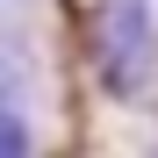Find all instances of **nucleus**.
I'll use <instances>...</instances> for the list:
<instances>
[{"mask_svg":"<svg viewBox=\"0 0 158 158\" xmlns=\"http://www.w3.org/2000/svg\"><path fill=\"white\" fill-rule=\"evenodd\" d=\"M0 158H29V129L15 108H0Z\"/></svg>","mask_w":158,"mask_h":158,"instance_id":"obj_2","label":"nucleus"},{"mask_svg":"<svg viewBox=\"0 0 158 158\" xmlns=\"http://www.w3.org/2000/svg\"><path fill=\"white\" fill-rule=\"evenodd\" d=\"M94 65L108 79V94H137L158 65V0H101L94 15Z\"/></svg>","mask_w":158,"mask_h":158,"instance_id":"obj_1","label":"nucleus"}]
</instances>
